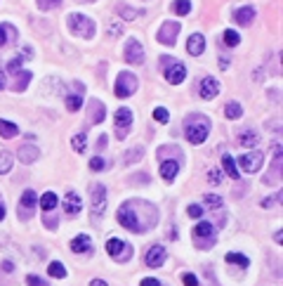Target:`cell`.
Returning a JSON list of instances; mask_svg holds the SVG:
<instances>
[{
    "label": "cell",
    "mask_w": 283,
    "mask_h": 286,
    "mask_svg": "<svg viewBox=\"0 0 283 286\" xmlns=\"http://www.w3.org/2000/svg\"><path fill=\"white\" fill-rule=\"evenodd\" d=\"M161 66H168V69H163V74H165V81L170 85H179L186 78V66L172 57H161Z\"/></svg>",
    "instance_id": "3"
},
{
    "label": "cell",
    "mask_w": 283,
    "mask_h": 286,
    "mask_svg": "<svg viewBox=\"0 0 283 286\" xmlns=\"http://www.w3.org/2000/svg\"><path fill=\"white\" fill-rule=\"evenodd\" d=\"M73 88H76V95H69V97H66V109H69V111H78V109L83 107V85L73 83Z\"/></svg>",
    "instance_id": "22"
},
{
    "label": "cell",
    "mask_w": 283,
    "mask_h": 286,
    "mask_svg": "<svg viewBox=\"0 0 283 286\" xmlns=\"http://www.w3.org/2000/svg\"><path fill=\"white\" fill-rule=\"evenodd\" d=\"M172 10H175V15L184 17L192 12V3H189V0H175V3H172Z\"/></svg>",
    "instance_id": "36"
},
{
    "label": "cell",
    "mask_w": 283,
    "mask_h": 286,
    "mask_svg": "<svg viewBox=\"0 0 283 286\" xmlns=\"http://www.w3.org/2000/svg\"><path fill=\"white\" fill-rule=\"evenodd\" d=\"M137 76L135 74H130V71H123V74H118V78H116V97H130V95L137 93Z\"/></svg>",
    "instance_id": "6"
},
{
    "label": "cell",
    "mask_w": 283,
    "mask_h": 286,
    "mask_svg": "<svg viewBox=\"0 0 283 286\" xmlns=\"http://www.w3.org/2000/svg\"><path fill=\"white\" fill-rule=\"evenodd\" d=\"M3 270H5V272H12V270H15V265L10 263V260H5V263H3Z\"/></svg>",
    "instance_id": "54"
},
{
    "label": "cell",
    "mask_w": 283,
    "mask_h": 286,
    "mask_svg": "<svg viewBox=\"0 0 283 286\" xmlns=\"http://www.w3.org/2000/svg\"><path fill=\"white\" fill-rule=\"evenodd\" d=\"M47 274L54 277V279H64V277H66V267H64L59 260H52V263L47 265Z\"/></svg>",
    "instance_id": "33"
},
{
    "label": "cell",
    "mask_w": 283,
    "mask_h": 286,
    "mask_svg": "<svg viewBox=\"0 0 283 286\" xmlns=\"http://www.w3.org/2000/svg\"><path fill=\"white\" fill-rule=\"evenodd\" d=\"M177 170H179V161L175 159H168V161H161V175L165 182H172L177 175Z\"/></svg>",
    "instance_id": "21"
},
{
    "label": "cell",
    "mask_w": 283,
    "mask_h": 286,
    "mask_svg": "<svg viewBox=\"0 0 283 286\" xmlns=\"http://www.w3.org/2000/svg\"><path fill=\"white\" fill-rule=\"evenodd\" d=\"M71 251H73V253H85V251H90V237H87V234H78L76 239L71 241Z\"/></svg>",
    "instance_id": "30"
},
{
    "label": "cell",
    "mask_w": 283,
    "mask_h": 286,
    "mask_svg": "<svg viewBox=\"0 0 283 286\" xmlns=\"http://www.w3.org/2000/svg\"><path fill=\"white\" fill-rule=\"evenodd\" d=\"M40 206H43L45 213L54 210V206H57V194H54V192H45L43 196H40Z\"/></svg>",
    "instance_id": "34"
},
{
    "label": "cell",
    "mask_w": 283,
    "mask_h": 286,
    "mask_svg": "<svg viewBox=\"0 0 283 286\" xmlns=\"http://www.w3.org/2000/svg\"><path fill=\"white\" fill-rule=\"evenodd\" d=\"M83 210V201H80V196L76 192H69L66 194V199H64V213L66 216H78Z\"/></svg>",
    "instance_id": "15"
},
{
    "label": "cell",
    "mask_w": 283,
    "mask_h": 286,
    "mask_svg": "<svg viewBox=\"0 0 283 286\" xmlns=\"http://www.w3.org/2000/svg\"><path fill=\"white\" fill-rule=\"evenodd\" d=\"M90 286H109L107 281H104V279H92L90 281Z\"/></svg>",
    "instance_id": "53"
},
{
    "label": "cell",
    "mask_w": 283,
    "mask_h": 286,
    "mask_svg": "<svg viewBox=\"0 0 283 286\" xmlns=\"http://www.w3.org/2000/svg\"><path fill=\"white\" fill-rule=\"evenodd\" d=\"M38 156H40V152L36 145H22V149H19V161L26 163V166H29V163H36Z\"/></svg>",
    "instance_id": "20"
},
{
    "label": "cell",
    "mask_w": 283,
    "mask_h": 286,
    "mask_svg": "<svg viewBox=\"0 0 283 286\" xmlns=\"http://www.w3.org/2000/svg\"><path fill=\"white\" fill-rule=\"evenodd\" d=\"M153 118H156V121H158V123H168V111H165V109L163 107H158V109H153Z\"/></svg>",
    "instance_id": "42"
},
{
    "label": "cell",
    "mask_w": 283,
    "mask_h": 286,
    "mask_svg": "<svg viewBox=\"0 0 283 286\" xmlns=\"http://www.w3.org/2000/svg\"><path fill=\"white\" fill-rule=\"evenodd\" d=\"M224 43H227V47H236L241 43V36L236 31H231V29H227L224 31Z\"/></svg>",
    "instance_id": "37"
},
{
    "label": "cell",
    "mask_w": 283,
    "mask_h": 286,
    "mask_svg": "<svg viewBox=\"0 0 283 286\" xmlns=\"http://www.w3.org/2000/svg\"><path fill=\"white\" fill-rule=\"evenodd\" d=\"M0 88H5V74L0 71Z\"/></svg>",
    "instance_id": "56"
},
{
    "label": "cell",
    "mask_w": 283,
    "mask_h": 286,
    "mask_svg": "<svg viewBox=\"0 0 283 286\" xmlns=\"http://www.w3.org/2000/svg\"><path fill=\"white\" fill-rule=\"evenodd\" d=\"M224 260L231 265H241V267H248V265H250V260H248L243 253H236V251H229V253L224 255Z\"/></svg>",
    "instance_id": "31"
},
{
    "label": "cell",
    "mask_w": 283,
    "mask_h": 286,
    "mask_svg": "<svg viewBox=\"0 0 283 286\" xmlns=\"http://www.w3.org/2000/svg\"><path fill=\"white\" fill-rule=\"evenodd\" d=\"M121 33H123V29L118 26V24H109V36H114L116 38V36H121Z\"/></svg>",
    "instance_id": "49"
},
{
    "label": "cell",
    "mask_w": 283,
    "mask_h": 286,
    "mask_svg": "<svg viewBox=\"0 0 283 286\" xmlns=\"http://www.w3.org/2000/svg\"><path fill=\"white\" fill-rule=\"evenodd\" d=\"M208 132H210V121H208V116H203V114H192V116L186 118L184 135H186V139H189L192 145H203L208 137Z\"/></svg>",
    "instance_id": "2"
},
{
    "label": "cell",
    "mask_w": 283,
    "mask_h": 286,
    "mask_svg": "<svg viewBox=\"0 0 283 286\" xmlns=\"http://www.w3.org/2000/svg\"><path fill=\"white\" fill-rule=\"evenodd\" d=\"M142 156H144V147H142V145L128 149V152L123 154V166H132V163H137Z\"/></svg>",
    "instance_id": "25"
},
{
    "label": "cell",
    "mask_w": 283,
    "mask_h": 286,
    "mask_svg": "<svg viewBox=\"0 0 283 286\" xmlns=\"http://www.w3.org/2000/svg\"><path fill=\"white\" fill-rule=\"evenodd\" d=\"M165 248L161 246V244H156V246H151L149 251H146V265L149 267H161L163 263H165Z\"/></svg>",
    "instance_id": "14"
},
{
    "label": "cell",
    "mask_w": 283,
    "mask_h": 286,
    "mask_svg": "<svg viewBox=\"0 0 283 286\" xmlns=\"http://www.w3.org/2000/svg\"><path fill=\"white\" fill-rule=\"evenodd\" d=\"M182 281H184V286H199V279H196V274H192V272H184Z\"/></svg>",
    "instance_id": "46"
},
{
    "label": "cell",
    "mask_w": 283,
    "mask_h": 286,
    "mask_svg": "<svg viewBox=\"0 0 283 286\" xmlns=\"http://www.w3.org/2000/svg\"><path fill=\"white\" fill-rule=\"evenodd\" d=\"M186 213H189L192 218H201V216H203V208H201V206H196V203H192V206L186 208Z\"/></svg>",
    "instance_id": "48"
},
{
    "label": "cell",
    "mask_w": 283,
    "mask_h": 286,
    "mask_svg": "<svg viewBox=\"0 0 283 286\" xmlns=\"http://www.w3.org/2000/svg\"><path fill=\"white\" fill-rule=\"evenodd\" d=\"M179 31H182V26H179L177 22H165V24H161L156 38H158V43H163V45H175Z\"/></svg>",
    "instance_id": "8"
},
{
    "label": "cell",
    "mask_w": 283,
    "mask_h": 286,
    "mask_svg": "<svg viewBox=\"0 0 283 286\" xmlns=\"http://www.w3.org/2000/svg\"><path fill=\"white\" fill-rule=\"evenodd\" d=\"M19 135V128H17V123H12V121H5V118H0V137L5 139H12Z\"/></svg>",
    "instance_id": "28"
},
{
    "label": "cell",
    "mask_w": 283,
    "mask_h": 286,
    "mask_svg": "<svg viewBox=\"0 0 283 286\" xmlns=\"http://www.w3.org/2000/svg\"><path fill=\"white\" fill-rule=\"evenodd\" d=\"M234 19H236V24H241V26H248V24L255 19V8H250V5L238 8L236 12H234Z\"/></svg>",
    "instance_id": "23"
},
{
    "label": "cell",
    "mask_w": 283,
    "mask_h": 286,
    "mask_svg": "<svg viewBox=\"0 0 283 286\" xmlns=\"http://www.w3.org/2000/svg\"><path fill=\"white\" fill-rule=\"evenodd\" d=\"M66 24H69V29L76 36H83V38H92L95 36V22L92 19H87L85 15H69V19H66Z\"/></svg>",
    "instance_id": "5"
},
{
    "label": "cell",
    "mask_w": 283,
    "mask_h": 286,
    "mask_svg": "<svg viewBox=\"0 0 283 286\" xmlns=\"http://www.w3.org/2000/svg\"><path fill=\"white\" fill-rule=\"evenodd\" d=\"M5 218V206H3V201H0V220Z\"/></svg>",
    "instance_id": "57"
},
{
    "label": "cell",
    "mask_w": 283,
    "mask_h": 286,
    "mask_svg": "<svg viewBox=\"0 0 283 286\" xmlns=\"http://www.w3.org/2000/svg\"><path fill=\"white\" fill-rule=\"evenodd\" d=\"M222 166H224V173H227V175H229L231 180H236V182H238V178H241V173H238L236 161H234V159H231L229 154H224V156H222Z\"/></svg>",
    "instance_id": "27"
},
{
    "label": "cell",
    "mask_w": 283,
    "mask_h": 286,
    "mask_svg": "<svg viewBox=\"0 0 283 286\" xmlns=\"http://www.w3.org/2000/svg\"><path fill=\"white\" fill-rule=\"evenodd\" d=\"M36 206H38V196L33 189H26L22 194V201H19V220H31L33 213H36Z\"/></svg>",
    "instance_id": "7"
},
{
    "label": "cell",
    "mask_w": 283,
    "mask_h": 286,
    "mask_svg": "<svg viewBox=\"0 0 283 286\" xmlns=\"http://www.w3.org/2000/svg\"><path fill=\"white\" fill-rule=\"evenodd\" d=\"M278 201H281V192H276V196H267V199L262 201V206H264V208H271V206Z\"/></svg>",
    "instance_id": "47"
},
{
    "label": "cell",
    "mask_w": 283,
    "mask_h": 286,
    "mask_svg": "<svg viewBox=\"0 0 283 286\" xmlns=\"http://www.w3.org/2000/svg\"><path fill=\"white\" fill-rule=\"evenodd\" d=\"M203 201H206L208 208H222V199H220V196H215V194H206V196H203Z\"/></svg>",
    "instance_id": "38"
},
{
    "label": "cell",
    "mask_w": 283,
    "mask_h": 286,
    "mask_svg": "<svg viewBox=\"0 0 283 286\" xmlns=\"http://www.w3.org/2000/svg\"><path fill=\"white\" fill-rule=\"evenodd\" d=\"M130 123H132V111L128 107H121L116 111V137L125 139L128 132H130Z\"/></svg>",
    "instance_id": "9"
},
{
    "label": "cell",
    "mask_w": 283,
    "mask_h": 286,
    "mask_svg": "<svg viewBox=\"0 0 283 286\" xmlns=\"http://www.w3.org/2000/svg\"><path fill=\"white\" fill-rule=\"evenodd\" d=\"M281 241H283V232L278 230V232H276V244H281Z\"/></svg>",
    "instance_id": "55"
},
{
    "label": "cell",
    "mask_w": 283,
    "mask_h": 286,
    "mask_svg": "<svg viewBox=\"0 0 283 286\" xmlns=\"http://www.w3.org/2000/svg\"><path fill=\"white\" fill-rule=\"evenodd\" d=\"M90 168L95 170V173H100V170H107V168H109V161H104L102 156H95V159L90 161Z\"/></svg>",
    "instance_id": "39"
},
{
    "label": "cell",
    "mask_w": 283,
    "mask_h": 286,
    "mask_svg": "<svg viewBox=\"0 0 283 286\" xmlns=\"http://www.w3.org/2000/svg\"><path fill=\"white\" fill-rule=\"evenodd\" d=\"M241 114H243V109H241V104H238V102H229V104L224 107V116L231 118V121L241 118Z\"/></svg>",
    "instance_id": "35"
},
{
    "label": "cell",
    "mask_w": 283,
    "mask_h": 286,
    "mask_svg": "<svg viewBox=\"0 0 283 286\" xmlns=\"http://www.w3.org/2000/svg\"><path fill=\"white\" fill-rule=\"evenodd\" d=\"M262 161H264V156H262V152H250V154H243L241 159H238V163H241V168L245 170V173H257V170L262 168Z\"/></svg>",
    "instance_id": "11"
},
{
    "label": "cell",
    "mask_w": 283,
    "mask_h": 286,
    "mask_svg": "<svg viewBox=\"0 0 283 286\" xmlns=\"http://www.w3.org/2000/svg\"><path fill=\"white\" fill-rule=\"evenodd\" d=\"M71 145H73L76 152H85V147H87V145H85V135H76V137L71 139Z\"/></svg>",
    "instance_id": "44"
},
{
    "label": "cell",
    "mask_w": 283,
    "mask_h": 286,
    "mask_svg": "<svg viewBox=\"0 0 283 286\" xmlns=\"http://www.w3.org/2000/svg\"><path fill=\"white\" fill-rule=\"evenodd\" d=\"M107 145H109V137H107V135H100V139H97V147L104 149Z\"/></svg>",
    "instance_id": "52"
},
{
    "label": "cell",
    "mask_w": 283,
    "mask_h": 286,
    "mask_svg": "<svg viewBox=\"0 0 283 286\" xmlns=\"http://www.w3.org/2000/svg\"><path fill=\"white\" fill-rule=\"evenodd\" d=\"M208 182H210V185H222V173L217 168H213L208 173Z\"/></svg>",
    "instance_id": "41"
},
{
    "label": "cell",
    "mask_w": 283,
    "mask_h": 286,
    "mask_svg": "<svg viewBox=\"0 0 283 286\" xmlns=\"http://www.w3.org/2000/svg\"><path fill=\"white\" fill-rule=\"evenodd\" d=\"M116 15L121 17V19H125V22H132V19L139 17V10L130 8V5H125V3H118V5H116Z\"/></svg>",
    "instance_id": "24"
},
{
    "label": "cell",
    "mask_w": 283,
    "mask_h": 286,
    "mask_svg": "<svg viewBox=\"0 0 283 286\" xmlns=\"http://www.w3.org/2000/svg\"><path fill=\"white\" fill-rule=\"evenodd\" d=\"M158 208L151 201L144 199H130V201H123L118 208V225H123L125 230H130L135 234L149 232L151 227H156L158 223Z\"/></svg>",
    "instance_id": "1"
},
{
    "label": "cell",
    "mask_w": 283,
    "mask_h": 286,
    "mask_svg": "<svg viewBox=\"0 0 283 286\" xmlns=\"http://www.w3.org/2000/svg\"><path fill=\"white\" fill-rule=\"evenodd\" d=\"M236 142L241 147H248V149H255L260 145V135L253 130V128H243V130L236 135Z\"/></svg>",
    "instance_id": "13"
},
{
    "label": "cell",
    "mask_w": 283,
    "mask_h": 286,
    "mask_svg": "<svg viewBox=\"0 0 283 286\" xmlns=\"http://www.w3.org/2000/svg\"><path fill=\"white\" fill-rule=\"evenodd\" d=\"M142 286H161V281L153 277H146V279H142Z\"/></svg>",
    "instance_id": "51"
},
{
    "label": "cell",
    "mask_w": 283,
    "mask_h": 286,
    "mask_svg": "<svg viewBox=\"0 0 283 286\" xmlns=\"http://www.w3.org/2000/svg\"><path fill=\"white\" fill-rule=\"evenodd\" d=\"M24 59H26L24 54H19V57H15V59H12V62L8 64V71H10V74H17V71H19V66H22V62H24Z\"/></svg>",
    "instance_id": "43"
},
{
    "label": "cell",
    "mask_w": 283,
    "mask_h": 286,
    "mask_svg": "<svg viewBox=\"0 0 283 286\" xmlns=\"http://www.w3.org/2000/svg\"><path fill=\"white\" fill-rule=\"evenodd\" d=\"M61 5V0H38V8L43 12H50V10H57Z\"/></svg>",
    "instance_id": "40"
},
{
    "label": "cell",
    "mask_w": 283,
    "mask_h": 286,
    "mask_svg": "<svg viewBox=\"0 0 283 286\" xmlns=\"http://www.w3.org/2000/svg\"><path fill=\"white\" fill-rule=\"evenodd\" d=\"M90 123L92 125H100L104 118H107V107L102 104L100 100H90Z\"/></svg>",
    "instance_id": "17"
},
{
    "label": "cell",
    "mask_w": 283,
    "mask_h": 286,
    "mask_svg": "<svg viewBox=\"0 0 283 286\" xmlns=\"http://www.w3.org/2000/svg\"><path fill=\"white\" fill-rule=\"evenodd\" d=\"M199 93L203 100H213V97H217V93H220V83H217L213 76H206L199 83Z\"/></svg>",
    "instance_id": "12"
},
{
    "label": "cell",
    "mask_w": 283,
    "mask_h": 286,
    "mask_svg": "<svg viewBox=\"0 0 283 286\" xmlns=\"http://www.w3.org/2000/svg\"><path fill=\"white\" fill-rule=\"evenodd\" d=\"M186 50H189V54H194V57L203 54V50H206V38H203V33H194V36H189V40H186Z\"/></svg>",
    "instance_id": "18"
},
{
    "label": "cell",
    "mask_w": 283,
    "mask_h": 286,
    "mask_svg": "<svg viewBox=\"0 0 283 286\" xmlns=\"http://www.w3.org/2000/svg\"><path fill=\"white\" fill-rule=\"evenodd\" d=\"M123 57H125L128 64H142L144 62V47H142V43L139 40H128Z\"/></svg>",
    "instance_id": "10"
},
{
    "label": "cell",
    "mask_w": 283,
    "mask_h": 286,
    "mask_svg": "<svg viewBox=\"0 0 283 286\" xmlns=\"http://www.w3.org/2000/svg\"><path fill=\"white\" fill-rule=\"evenodd\" d=\"M90 210H92V218H102L104 210H107V187L95 182L90 187Z\"/></svg>",
    "instance_id": "4"
},
{
    "label": "cell",
    "mask_w": 283,
    "mask_h": 286,
    "mask_svg": "<svg viewBox=\"0 0 283 286\" xmlns=\"http://www.w3.org/2000/svg\"><path fill=\"white\" fill-rule=\"evenodd\" d=\"M12 166H15V156L10 154V152H0V175L10 173Z\"/></svg>",
    "instance_id": "32"
},
{
    "label": "cell",
    "mask_w": 283,
    "mask_h": 286,
    "mask_svg": "<svg viewBox=\"0 0 283 286\" xmlns=\"http://www.w3.org/2000/svg\"><path fill=\"white\" fill-rule=\"evenodd\" d=\"M12 40H17V29L12 24H0V47Z\"/></svg>",
    "instance_id": "29"
},
{
    "label": "cell",
    "mask_w": 283,
    "mask_h": 286,
    "mask_svg": "<svg viewBox=\"0 0 283 286\" xmlns=\"http://www.w3.org/2000/svg\"><path fill=\"white\" fill-rule=\"evenodd\" d=\"M15 76H17V81L12 83V90H15V93H24V90H26V85H29V81H31V71L19 69Z\"/></svg>",
    "instance_id": "26"
},
{
    "label": "cell",
    "mask_w": 283,
    "mask_h": 286,
    "mask_svg": "<svg viewBox=\"0 0 283 286\" xmlns=\"http://www.w3.org/2000/svg\"><path fill=\"white\" fill-rule=\"evenodd\" d=\"M194 237H196V241L208 239V244L213 246L215 244V227L210 223H199L196 227H194Z\"/></svg>",
    "instance_id": "16"
},
{
    "label": "cell",
    "mask_w": 283,
    "mask_h": 286,
    "mask_svg": "<svg viewBox=\"0 0 283 286\" xmlns=\"http://www.w3.org/2000/svg\"><path fill=\"white\" fill-rule=\"evenodd\" d=\"M107 251H109V255L111 258H118V255H130L132 253V248L128 246V244H123L121 239H109V244H107ZM121 260V258H118Z\"/></svg>",
    "instance_id": "19"
},
{
    "label": "cell",
    "mask_w": 283,
    "mask_h": 286,
    "mask_svg": "<svg viewBox=\"0 0 283 286\" xmlns=\"http://www.w3.org/2000/svg\"><path fill=\"white\" fill-rule=\"evenodd\" d=\"M26 284L29 286H47V281L45 279H40L38 274H29V277H26Z\"/></svg>",
    "instance_id": "45"
},
{
    "label": "cell",
    "mask_w": 283,
    "mask_h": 286,
    "mask_svg": "<svg viewBox=\"0 0 283 286\" xmlns=\"http://www.w3.org/2000/svg\"><path fill=\"white\" fill-rule=\"evenodd\" d=\"M139 182H142V185H146V182H149V175H146V173H142V175H135V178H132V185H139Z\"/></svg>",
    "instance_id": "50"
}]
</instances>
